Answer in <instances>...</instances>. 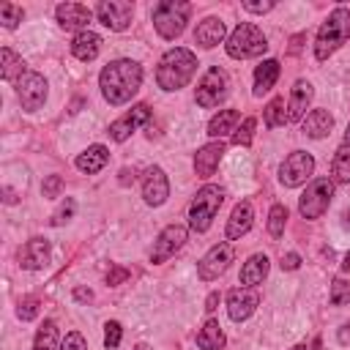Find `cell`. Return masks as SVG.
Here are the masks:
<instances>
[{
    "label": "cell",
    "mask_w": 350,
    "mask_h": 350,
    "mask_svg": "<svg viewBox=\"0 0 350 350\" xmlns=\"http://www.w3.org/2000/svg\"><path fill=\"white\" fill-rule=\"evenodd\" d=\"M301 41H304V33L293 38V46H290V55H298V49H301Z\"/></svg>",
    "instance_id": "50"
},
{
    "label": "cell",
    "mask_w": 350,
    "mask_h": 350,
    "mask_svg": "<svg viewBox=\"0 0 350 350\" xmlns=\"http://www.w3.org/2000/svg\"><path fill=\"white\" fill-rule=\"evenodd\" d=\"M60 350H88V342L79 331H68L66 339L60 342Z\"/></svg>",
    "instance_id": "40"
},
{
    "label": "cell",
    "mask_w": 350,
    "mask_h": 350,
    "mask_svg": "<svg viewBox=\"0 0 350 350\" xmlns=\"http://www.w3.org/2000/svg\"><path fill=\"white\" fill-rule=\"evenodd\" d=\"M331 180H334V183H342V186L350 183V148H347V145H342V148L334 153V161H331Z\"/></svg>",
    "instance_id": "31"
},
{
    "label": "cell",
    "mask_w": 350,
    "mask_h": 350,
    "mask_svg": "<svg viewBox=\"0 0 350 350\" xmlns=\"http://www.w3.org/2000/svg\"><path fill=\"white\" fill-rule=\"evenodd\" d=\"M221 200H224V191H221L219 186H213V183L202 186V189L194 194L191 205H189V227H191L194 232H205V230L211 227L213 216L219 213Z\"/></svg>",
    "instance_id": "6"
},
{
    "label": "cell",
    "mask_w": 350,
    "mask_h": 350,
    "mask_svg": "<svg viewBox=\"0 0 350 350\" xmlns=\"http://www.w3.org/2000/svg\"><path fill=\"white\" fill-rule=\"evenodd\" d=\"M314 172V159H312V153H306V150H293L284 161H282V167H279V180L287 186V189H295V186H301V183H306V178Z\"/></svg>",
    "instance_id": "9"
},
{
    "label": "cell",
    "mask_w": 350,
    "mask_h": 350,
    "mask_svg": "<svg viewBox=\"0 0 350 350\" xmlns=\"http://www.w3.org/2000/svg\"><path fill=\"white\" fill-rule=\"evenodd\" d=\"M25 74H27V71H25V60H22L14 49L3 46V49H0V77H3L5 82H14V85H16Z\"/></svg>",
    "instance_id": "27"
},
{
    "label": "cell",
    "mask_w": 350,
    "mask_h": 350,
    "mask_svg": "<svg viewBox=\"0 0 350 350\" xmlns=\"http://www.w3.org/2000/svg\"><path fill=\"white\" fill-rule=\"evenodd\" d=\"M347 342H350V323H345L339 331V345H347Z\"/></svg>",
    "instance_id": "49"
},
{
    "label": "cell",
    "mask_w": 350,
    "mask_h": 350,
    "mask_svg": "<svg viewBox=\"0 0 350 350\" xmlns=\"http://www.w3.org/2000/svg\"><path fill=\"white\" fill-rule=\"evenodd\" d=\"M16 314H19V320H36L38 317V298H25V301H19V309H16Z\"/></svg>",
    "instance_id": "39"
},
{
    "label": "cell",
    "mask_w": 350,
    "mask_h": 350,
    "mask_svg": "<svg viewBox=\"0 0 350 350\" xmlns=\"http://www.w3.org/2000/svg\"><path fill=\"white\" fill-rule=\"evenodd\" d=\"M268 268H271V262H268L265 254H252V257L243 262V268H241V284H246V287L260 284V282L268 276Z\"/></svg>",
    "instance_id": "26"
},
{
    "label": "cell",
    "mask_w": 350,
    "mask_h": 350,
    "mask_svg": "<svg viewBox=\"0 0 350 350\" xmlns=\"http://www.w3.org/2000/svg\"><path fill=\"white\" fill-rule=\"evenodd\" d=\"M167 197H170V180H167L164 170H161V167H150V170L145 172V178H142V200L156 208V205H161Z\"/></svg>",
    "instance_id": "17"
},
{
    "label": "cell",
    "mask_w": 350,
    "mask_h": 350,
    "mask_svg": "<svg viewBox=\"0 0 350 350\" xmlns=\"http://www.w3.org/2000/svg\"><path fill=\"white\" fill-rule=\"evenodd\" d=\"M186 235H189V230L183 227V224H170V227H164L161 232H159V238L153 241V249H150V262H164V260H170L183 243H186Z\"/></svg>",
    "instance_id": "12"
},
{
    "label": "cell",
    "mask_w": 350,
    "mask_h": 350,
    "mask_svg": "<svg viewBox=\"0 0 350 350\" xmlns=\"http://www.w3.org/2000/svg\"><path fill=\"white\" fill-rule=\"evenodd\" d=\"M22 19H25V8L22 5H16V3H3L0 5V22H3V27L14 30Z\"/></svg>",
    "instance_id": "34"
},
{
    "label": "cell",
    "mask_w": 350,
    "mask_h": 350,
    "mask_svg": "<svg viewBox=\"0 0 350 350\" xmlns=\"http://www.w3.org/2000/svg\"><path fill=\"white\" fill-rule=\"evenodd\" d=\"M150 107L148 104H134L126 115H120L118 120H112L109 123V137L115 139V142H126L139 126H145L148 120H150Z\"/></svg>",
    "instance_id": "13"
},
{
    "label": "cell",
    "mask_w": 350,
    "mask_h": 350,
    "mask_svg": "<svg viewBox=\"0 0 350 350\" xmlns=\"http://www.w3.org/2000/svg\"><path fill=\"white\" fill-rule=\"evenodd\" d=\"M254 126H257L254 118H243L241 129H235V134H232V142H235V145H249L252 137H254Z\"/></svg>",
    "instance_id": "38"
},
{
    "label": "cell",
    "mask_w": 350,
    "mask_h": 350,
    "mask_svg": "<svg viewBox=\"0 0 350 350\" xmlns=\"http://www.w3.org/2000/svg\"><path fill=\"white\" fill-rule=\"evenodd\" d=\"M224 22L219 19V16H205L200 25H197V30H194V41L202 46V49H213L216 44H221L224 41Z\"/></svg>",
    "instance_id": "20"
},
{
    "label": "cell",
    "mask_w": 350,
    "mask_h": 350,
    "mask_svg": "<svg viewBox=\"0 0 350 350\" xmlns=\"http://www.w3.org/2000/svg\"><path fill=\"white\" fill-rule=\"evenodd\" d=\"M273 5H276L273 0H265V3H252V0H246V3H243V8L252 11V14H268Z\"/></svg>",
    "instance_id": "44"
},
{
    "label": "cell",
    "mask_w": 350,
    "mask_h": 350,
    "mask_svg": "<svg viewBox=\"0 0 350 350\" xmlns=\"http://www.w3.org/2000/svg\"><path fill=\"white\" fill-rule=\"evenodd\" d=\"M342 271H350V252L342 257Z\"/></svg>",
    "instance_id": "51"
},
{
    "label": "cell",
    "mask_w": 350,
    "mask_h": 350,
    "mask_svg": "<svg viewBox=\"0 0 350 350\" xmlns=\"http://www.w3.org/2000/svg\"><path fill=\"white\" fill-rule=\"evenodd\" d=\"M238 120H241V112L238 109H219V115H213L211 123H208V134L221 139V137H227V134L235 131Z\"/></svg>",
    "instance_id": "29"
},
{
    "label": "cell",
    "mask_w": 350,
    "mask_h": 350,
    "mask_svg": "<svg viewBox=\"0 0 350 350\" xmlns=\"http://www.w3.org/2000/svg\"><path fill=\"white\" fill-rule=\"evenodd\" d=\"M55 16H57V25L63 30H88L90 19H93V11L82 3H60L55 8Z\"/></svg>",
    "instance_id": "16"
},
{
    "label": "cell",
    "mask_w": 350,
    "mask_h": 350,
    "mask_svg": "<svg viewBox=\"0 0 350 350\" xmlns=\"http://www.w3.org/2000/svg\"><path fill=\"white\" fill-rule=\"evenodd\" d=\"M107 161H109V150L104 148V145H90L88 150H82L79 156H77V170L79 172H88V175H96V172H101L104 167H107Z\"/></svg>",
    "instance_id": "25"
},
{
    "label": "cell",
    "mask_w": 350,
    "mask_h": 350,
    "mask_svg": "<svg viewBox=\"0 0 350 350\" xmlns=\"http://www.w3.org/2000/svg\"><path fill=\"white\" fill-rule=\"evenodd\" d=\"M227 88H230V79H227L224 68L211 66V68L205 71V77L200 79L194 98H197V104H200V107L211 109V107H219V104L227 98Z\"/></svg>",
    "instance_id": "8"
},
{
    "label": "cell",
    "mask_w": 350,
    "mask_h": 350,
    "mask_svg": "<svg viewBox=\"0 0 350 350\" xmlns=\"http://www.w3.org/2000/svg\"><path fill=\"white\" fill-rule=\"evenodd\" d=\"M120 183H123V186L134 183V170H120Z\"/></svg>",
    "instance_id": "48"
},
{
    "label": "cell",
    "mask_w": 350,
    "mask_h": 350,
    "mask_svg": "<svg viewBox=\"0 0 350 350\" xmlns=\"http://www.w3.org/2000/svg\"><path fill=\"white\" fill-rule=\"evenodd\" d=\"M284 224H287V208L284 205H273L271 213H268V232L273 238H279L284 232Z\"/></svg>",
    "instance_id": "35"
},
{
    "label": "cell",
    "mask_w": 350,
    "mask_h": 350,
    "mask_svg": "<svg viewBox=\"0 0 350 350\" xmlns=\"http://www.w3.org/2000/svg\"><path fill=\"white\" fill-rule=\"evenodd\" d=\"M232 257H235V252H232V243L221 241V243L211 246V249H208V254H205V257L200 260V265H197V276H200L202 282L219 279V276H221V273L230 268Z\"/></svg>",
    "instance_id": "10"
},
{
    "label": "cell",
    "mask_w": 350,
    "mask_h": 350,
    "mask_svg": "<svg viewBox=\"0 0 350 350\" xmlns=\"http://www.w3.org/2000/svg\"><path fill=\"white\" fill-rule=\"evenodd\" d=\"M126 279H129V271H126L123 265H112L109 273H107V284H109V287H115V284H120V282H126Z\"/></svg>",
    "instance_id": "43"
},
{
    "label": "cell",
    "mask_w": 350,
    "mask_h": 350,
    "mask_svg": "<svg viewBox=\"0 0 350 350\" xmlns=\"http://www.w3.org/2000/svg\"><path fill=\"white\" fill-rule=\"evenodd\" d=\"M219 298H221V295H219L216 290H213V293L205 298V312H208V314H211V312H216V306H219Z\"/></svg>",
    "instance_id": "46"
},
{
    "label": "cell",
    "mask_w": 350,
    "mask_h": 350,
    "mask_svg": "<svg viewBox=\"0 0 350 350\" xmlns=\"http://www.w3.org/2000/svg\"><path fill=\"white\" fill-rule=\"evenodd\" d=\"M260 306V293L254 287H235L227 293V314L230 320L241 323Z\"/></svg>",
    "instance_id": "15"
},
{
    "label": "cell",
    "mask_w": 350,
    "mask_h": 350,
    "mask_svg": "<svg viewBox=\"0 0 350 350\" xmlns=\"http://www.w3.org/2000/svg\"><path fill=\"white\" fill-rule=\"evenodd\" d=\"M331 304L334 306L350 304V282H345V279H334L331 282Z\"/></svg>",
    "instance_id": "36"
},
{
    "label": "cell",
    "mask_w": 350,
    "mask_h": 350,
    "mask_svg": "<svg viewBox=\"0 0 350 350\" xmlns=\"http://www.w3.org/2000/svg\"><path fill=\"white\" fill-rule=\"evenodd\" d=\"M189 14H191V5L186 0H161L153 5V27L161 38L172 41L178 38L183 30H186V22H189Z\"/></svg>",
    "instance_id": "4"
},
{
    "label": "cell",
    "mask_w": 350,
    "mask_h": 350,
    "mask_svg": "<svg viewBox=\"0 0 350 350\" xmlns=\"http://www.w3.org/2000/svg\"><path fill=\"white\" fill-rule=\"evenodd\" d=\"M279 265H282V271H295V268L301 265V257H298L295 252H290V254H284V257H282V262H279Z\"/></svg>",
    "instance_id": "45"
},
{
    "label": "cell",
    "mask_w": 350,
    "mask_h": 350,
    "mask_svg": "<svg viewBox=\"0 0 350 350\" xmlns=\"http://www.w3.org/2000/svg\"><path fill=\"white\" fill-rule=\"evenodd\" d=\"M284 109H287V107H284V98H282V96L271 98L268 107H265V126H268V129L284 126V123H287V112H284Z\"/></svg>",
    "instance_id": "33"
},
{
    "label": "cell",
    "mask_w": 350,
    "mask_h": 350,
    "mask_svg": "<svg viewBox=\"0 0 350 350\" xmlns=\"http://www.w3.org/2000/svg\"><path fill=\"white\" fill-rule=\"evenodd\" d=\"M98 49H101V36L93 33V30H82V33H77L74 41H71V55H74L77 60H82V63L96 60Z\"/></svg>",
    "instance_id": "22"
},
{
    "label": "cell",
    "mask_w": 350,
    "mask_h": 350,
    "mask_svg": "<svg viewBox=\"0 0 350 350\" xmlns=\"http://www.w3.org/2000/svg\"><path fill=\"white\" fill-rule=\"evenodd\" d=\"M33 350H60V336H57V325L55 320H44V325L36 334Z\"/></svg>",
    "instance_id": "32"
},
{
    "label": "cell",
    "mask_w": 350,
    "mask_h": 350,
    "mask_svg": "<svg viewBox=\"0 0 350 350\" xmlns=\"http://www.w3.org/2000/svg\"><path fill=\"white\" fill-rule=\"evenodd\" d=\"M16 93H19V104L25 112H36L44 107L46 101V79L38 71H27L19 82H16Z\"/></svg>",
    "instance_id": "11"
},
{
    "label": "cell",
    "mask_w": 350,
    "mask_h": 350,
    "mask_svg": "<svg viewBox=\"0 0 350 350\" xmlns=\"http://www.w3.org/2000/svg\"><path fill=\"white\" fill-rule=\"evenodd\" d=\"M139 85H142V66L129 57L107 63L98 74V88L112 107L131 101V96L139 90Z\"/></svg>",
    "instance_id": "1"
},
{
    "label": "cell",
    "mask_w": 350,
    "mask_h": 350,
    "mask_svg": "<svg viewBox=\"0 0 350 350\" xmlns=\"http://www.w3.org/2000/svg\"><path fill=\"white\" fill-rule=\"evenodd\" d=\"M71 216H74V200L68 197V200H66V202L52 213V224H55V227H57V224H66Z\"/></svg>",
    "instance_id": "41"
},
{
    "label": "cell",
    "mask_w": 350,
    "mask_h": 350,
    "mask_svg": "<svg viewBox=\"0 0 350 350\" xmlns=\"http://www.w3.org/2000/svg\"><path fill=\"white\" fill-rule=\"evenodd\" d=\"M197 71V57L191 49H183V46H175V49H167L159 60V68H156V82L161 90H180L189 85V79L194 77Z\"/></svg>",
    "instance_id": "2"
},
{
    "label": "cell",
    "mask_w": 350,
    "mask_h": 350,
    "mask_svg": "<svg viewBox=\"0 0 350 350\" xmlns=\"http://www.w3.org/2000/svg\"><path fill=\"white\" fill-rule=\"evenodd\" d=\"M331 197H334V180H331V178H314V180L304 189V194H301V200H298L301 216H304V219H320V216L328 211Z\"/></svg>",
    "instance_id": "7"
},
{
    "label": "cell",
    "mask_w": 350,
    "mask_h": 350,
    "mask_svg": "<svg viewBox=\"0 0 350 350\" xmlns=\"http://www.w3.org/2000/svg\"><path fill=\"white\" fill-rule=\"evenodd\" d=\"M96 16L109 30H126L134 16V5L126 0H104L96 5Z\"/></svg>",
    "instance_id": "14"
},
{
    "label": "cell",
    "mask_w": 350,
    "mask_h": 350,
    "mask_svg": "<svg viewBox=\"0 0 350 350\" xmlns=\"http://www.w3.org/2000/svg\"><path fill=\"white\" fill-rule=\"evenodd\" d=\"M279 79V60H262L257 68H254V96H262L273 88V82Z\"/></svg>",
    "instance_id": "28"
},
{
    "label": "cell",
    "mask_w": 350,
    "mask_h": 350,
    "mask_svg": "<svg viewBox=\"0 0 350 350\" xmlns=\"http://www.w3.org/2000/svg\"><path fill=\"white\" fill-rule=\"evenodd\" d=\"M314 90H312V82L306 79H298L293 85V93H290V104H287V123H295V120H304V112L312 101Z\"/></svg>",
    "instance_id": "19"
},
{
    "label": "cell",
    "mask_w": 350,
    "mask_h": 350,
    "mask_svg": "<svg viewBox=\"0 0 350 350\" xmlns=\"http://www.w3.org/2000/svg\"><path fill=\"white\" fill-rule=\"evenodd\" d=\"M350 38V8L339 5L328 14V19L320 25L317 38H314V57L328 60L345 41Z\"/></svg>",
    "instance_id": "3"
},
{
    "label": "cell",
    "mask_w": 350,
    "mask_h": 350,
    "mask_svg": "<svg viewBox=\"0 0 350 350\" xmlns=\"http://www.w3.org/2000/svg\"><path fill=\"white\" fill-rule=\"evenodd\" d=\"M221 153H224V145H221V142L202 145V148L194 153V172H197L200 178H211L213 170H216L219 161H221Z\"/></svg>",
    "instance_id": "21"
},
{
    "label": "cell",
    "mask_w": 350,
    "mask_h": 350,
    "mask_svg": "<svg viewBox=\"0 0 350 350\" xmlns=\"http://www.w3.org/2000/svg\"><path fill=\"white\" fill-rule=\"evenodd\" d=\"M19 265L27 268V271H38L49 262V241L44 238H30L22 249H19Z\"/></svg>",
    "instance_id": "18"
},
{
    "label": "cell",
    "mask_w": 350,
    "mask_h": 350,
    "mask_svg": "<svg viewBox=\"0 0 350 350\" xmlns=\"http://www.w3.org/2000/svg\"><path fill=\"white\" fill-rule=\"evenodd\" d=\"M345 145L350 148V123H347V131H345Z\"/></svg>",
    "instance_id": "52"
},
{
    "label": "cell",
    "mask_w": 350,
    "mask_h": 350,
    "mask_svg": "<svg viewBox=\"0 0 350 350\" xmlns=\"http://www.w3.org/2000/svg\"><path fill=\"white\" fill-rule=\"evenodd\" d=\"M265 49H268V38H265V33H262L257 25H252V22H241V25L230 33V38H227V55L235 57V60L257 57V55H262Z\"/></svg>",
    "instance_id": "5"
},
{
    "label": "cell",
    "mask_w": 350,
    "mask_h": 350,
    "mask_svg": "<svg viewBox=\"0 0 350 350\" xmlns=\"http://www.w3.org/2000/svg\"><path fill=\"white\" fill-rule=\"evenodd\" d=\"M120 339H123V325L118 320H109L104 325V345H107V350H115L120 345Z\"/></svg>",
    "instance_id": "37"
},
{
    "label": "cell",
    "mask_w": 350,
    "mask_h": 350,
    "mask_svg": "<svg viewBox=\"0 0 350 350\" xmlns=\"http://www.w3.org/2000/svg\"><path fill=\"white\" fill-rule=\"evenodd\" d=\"M224 331H221V325L216 323V320H208L202 328H200V334H197V345L202 347V350H219V347H224Z\"/></svg>",
    "instance_id": "30"
},
{
    "label": "cell",
    "mask_w": 350,
    "mask_h": 350,
    "mask_svg": "<svg viewBox=\"0 0 350 350\" xmlns=\"http://www.w3.org/2000/svg\"><path fill=\"white\" fill-rule=\"evenodd\" d=\"M74 298H77V301H90V298H93V293H90V290H85V287H77V290H74Z\"/></svg>",
    "instance_id": "47"
},
{
    "label": "cell",
    "mask_w": 350,
    "mask_h": 350,
    "mask_svg": "<svg viewBox=\"0 0 350 350\" xmlns=\"http://www.w3.org/2000/svg\"><path fill=\"white\" fill-rule=\"evenodd\" d=\"M290 350H309L306 345H295V347H290Z\"/></svg>",
    "instance_id": "53"
},
{
    "label": "cell",
    "mask_w": 350,
    "mask_h": 350,
    "mask_svg": "<svg viewBox=\"0 0 350 350\" xmlns=\"http://www.w3.org/2000/svg\"><path fill=\"white\" fill-rule=\"evenodd\" d=\"M252 219H254V208H252V202H249V200L238 202V205L232 208L230 219H227V238L232 241V238L246 235L249 227H252Z\"/></svg>",
    "instance_id": "23"
},
{
    "label": "cell",
    "mask_w": 350,
    "mask_h": 350,
    "mask_svg": "<svg viewBox=\"0 0 350 350\" xmlns=\"http://www.w3.org/2000/svg\"><path fill=\"white\" fill-rule=\"evenodd\" d=\"M301 129H304L306 137H312V139H323V137L331 134V129H334V118H331L328 109H312V112L301 120Z\"/></svg>",
    "instance_id": "24"
},
{
    "label": "cell",
    "mask_w": 350,
    "mask_h": 350,
    "mask_svg": "<svg viewBox=\"0 0 350 350\" xmlns=\"http://www.w3.org/2000/svg\"><path fill=\"white\" fill-rule=\"evenodd\" d=\"M60 189H63V178L60 175H49L44 180V186H41L44 197H60Z\"/></svg>",
    "instance_id": "42"
}]
</instances>
